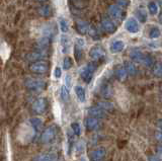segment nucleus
<instances>
[{"instance_id":"c03bdc74","label":"nucleus","mask_w":162,"mask_h":161,"mask_svg":"<svg viewBox=\"0 0 162 161\" xmlns=\"http://www.w3.org/2000/svg\"><path fill=\"white\" fill-rule=\"evenodd\" d=\"M148 160L149 161H159V159H158L157 156H155V155H149L148 156Z\"/></svg>"},{"instance_id":"2eb2a0df","label":"nucleus","mask_w":162,"mask_h":161,"mask_svg":"<svg viewBox=\"0 0 162 161\" xmlns=\"http://www.w3.org/2000/svg\"><path fill=\"white\" fill-rule=\"evenodd\" d=\"M105 156H106V149L105 148H97V149H95V150L91 151V153H90V159L92 161L102 160Z\"/></svg>"},{"instance_id":"f3484780","label":"nucleus","mask_w":162,"mask_h":161,"mask_svg":"<svg viewBox=\"0 0 162 161\" xmlns=\"http://www.w3.org/2000/svg\"><path fill=\"white\" fill-rule=\"evenodd\" d=\"M99 121L97 119H94V118H87L85 120V127L92 131V130H97L99 128Z\"/></svg>"},{"instance_id":"6e6552de","label":"nucleus","mask_w":162,"mask_h":161,"mask_svg":"<svg viewBox=\"0 0 162 161\" xmlns=\"http://www.w3.org/2000/svg\"><path fill=\"white\" fill-rule=\"evenodd\" d=\"M87 113L90 116V118L94 119H105L106 118V114L103 110H101L98 106H91L89 109H87Z\"/></svg>"},{"instance_id":"ea45409f","label":"nucleus","mask_w":162,"mask_h":161,"mask_svg":"<svg viewBox=\"0 0 162 161\" xmlns=\"http://www.w3.org/2000/svg\"><path fill=\"white\" fill-rule=\"evenodd\" d=\"M62 70H61L60 67H57L55 69V72H54V76H55L56 78H60L61 77V74H62V72H61Z\"/></svg>"},{"instance_id":"0eeeda50","label":"nucleus","mask_w":162,"mask_h":161,"mask_svg":"<svg viewBox=\"0 0 162 161\" xmlns=\"http://www.w3.org/2000/svg\"><path fill=\"white\" fill-rule=\"evenodd\" d=\"M109 13L111 17L117 20H123L125 17V11L117 4H113L109 6Z\"/></svg>"},{"instance_id":"7ed1b4c3","label":"nucleus","mask_w":162,"mask_h":161,"mask_svg":"<svg viewBox=\"0 0 162 161\" xmlns=\"http://www.w3.org/2000/svg\"><path fill=\"white\" fill-rule=\"evenodd\" d=\"M57 135V128L55 126H50L47 129H45L41 135V141L44 144H49L55 139Z\"/></svg>"},{"instance_id":"4c0bfd02","label":"nucleus","mask_w":162,"mask_h":161,"mask_svg":"<svg viewBox=\"0 0 162 161\" xmlns=\"http://www.w3.org/2000/svg\"><path fill=\"white\" fill-rule=\"evenodd\" d=\"M88 34L91 37V38H93L94 40H97L99 39V36H98V32L96 30L93 26H91L90 29H89V33H88Z\"/></svg>"},{"instance_id":"f03ea898","label":"nucleus","mask_w":162,"mask_h":161,"mask_svg":"<svg viewBox=\"0 0 162 161\" xmlns=\"http://www.w3.org/2000/svg\"><path fill=\"white\" fill-rule=\"evenodd\" d=\"M96 66L94 65V63H88L87 65H85V66L80 69V76L83 79L84 82L89 83L91 81Z\"/></svg>"},{"instance_id":"a19ab883","label":"nucleus","mask_w":162,"mask_h":161,"mask_svg":"<svg viewBox=\"0 0 162 161\" xmlns=\"http://www.w3.org/2000/svg\"><path fill=\"white\" fill-rule=\"evenodd\" d=\"M65 79H66V85H67L68 87H70V86H71V83H72V81H71V80H72L71 76H70V75H67L66 78H65Z\"/></svg>"},{"instance_id":"de8ad7c7","label":"nucleus","mask_w":162,"mask_h":161,"mask_svg":"<svg viewBox=\"0 0 162 161\" xmlns=\"http://www.w3.org/2000/svg\"><path fill=\"white\" fill-rule=\"evenodd\" d=\"M81 161H86V160L84 159V158H81Z\"/></svg>"},{"instance_id":"aec40b11","label":"nucleus","mask_w":162,"mask_h":161,"mask_svg":"<svg viewBox=\"0 0 162 161\" xmlns=\"http://www.w3.org/2000/svg\"><path fill=\"white\" fill-rule=\"evenodd\" d=\"M50 44H51V39H49V38H42L38 41L37 43V46H38V51H44L46 48H48Z\"/></svg>"},{"instance_id":"5701e85b","label":"nucleus","mask_w":162,"mask_h":161,"mask_svg":"<svg viewBox=\"0 0 162 161\" xmlns=\"http://www.w3.org/2000/svg\"><path fill=\"white\" fill-rule=\"evenodd\" d=\"M74 91L76 93L77 98L79 99V101H81V102L85 101V90H84V88L82 86H79V85L75 86Z\"/></svg>"},{"instance_id":"f8f14e48","label":"nucleus","mask_w":162,"mask_h":161,"mask_svg":"<svg viewBox=\"0 0 162 161\" xmlns=\"http://www.w3.org/2000/svg\"><path fill=\"white\" fill-rule=\"evenodd\" d=\"M90 28H91V25L86 21L78 20L76 22V29H77V32L81 34H87L89 33Z\"/></svg>"},{"instance_id":"f704fd0d","label":"nucleus","mask_w":162,"mask_h":161,"mask_svg":"<svg viewBox=\"0 0 162 161\" xmlns=\"http://www.w3.org/2000/svg\"><path fill=\"white\" fill-rule=\"evenodd\" d=\"M38 12L41 13V15H43V16H49V14L51 13V9H50L49 6H42L38 9Z\"/></svg>"},{"instance_id":"c85d7f7f","label":"nucleus","mask_w":162,"mask_h":161,"mask_svg":"<svg viewBox=\"0 0 162 161\" xmlns=\"http://www.w3.org/2000/svg\"><path fill=\"white\" fill-rule=\"evenodd\" d=\"M59 25H60V29L61 32L66 34L69 30V25H68V21L65 20V18H60L59 20Z\"/></svg>"},{"instance_id":"7c9ffc66","label":"nucleus","mask_w":162,"mask_h":161,"mask_svg":"<svg viewBox=\"0 0 162 161\" xmlns=\"http://www.w3.org/2000/svg\"><path fill=\"white\" fill-rule=\"evenodd\" d=\"M160 34H161V32H160V29L157 28V26H153V28L150 29V32H149V37L151 38V39H157Z\"/></svg>"},{"instance_id":"a18cd8bd","label":"nucleus","mask_w":162,"mask_h":161,"mask_svg":"<svg viewBox=\"0 0 162 161\" xmlns=\"http://www.w3.org/2000/svg\"><path fill=\"white\" fill-rule=\"evenodd\" d=\"M157 126H158V128H159V129L161 130V132H162V120H159V122H158Z\"/></svg>"},{"instance_id":"79ce46f5","label":"nucleus","mask_w":162,"mask_h":161,"mask_svg":"<svg viewBox=\"0 0 162 161\" xmlns=\"http://www.w3.org/2000/svg\"><path fill=\"white\" fill-rule=\"evenodd\" d=\"M155 137H156V139L160 142V143L162 144V133L160 132H156L155 133Z\"/></svg>"},{"instance_id":"a211bd4d","label":"nucleus","mask_w":162,"mask_h":161,"mask_svg":"<svg viewBox=\"0 0 162 161\" xmlns=\"http://www.w3.org/2000/svg\"><path fill=\"white\" fill-rule=\"evenodd\" d=\"M125 48V44L123 41H115L110 45V52L111 53H119Z\"/></svg>"},{"instance_id":"1a4fd4ad","label":"nucleus","mask_w":162,"mask_h":161,"mask_svg":"<svg viewBox=\"0 0 162 161\" xmlns=\"http://www.w3.org/2000/svg\"><path fill=\"white\" fill-rule=\"evenodd\" d=\"M101 26H102V29L106 30V33H109V34H114L115 30H117V25L115 24V22L110 20V18L109 17H105V18H102V20H101Z\"/></svg>"},{"instance_id":"393cba45","label":"nucleus","mask_w":162,"mask_h":161,"mask_svg":"<svg viewBox=\"0 0 162 161\" xmlns=\"http://www.w3.org/2000/svg\"><path fill=\"white\" fill-rule=\"evenodd\" d=\"M83 46H80V45H77L75 44V48H74V56L76 58L77 62H79L82 59V56H83V50H82Z\"/></svg>"},{"instance_id":"9b49d317","label":"nucleus","mask_w":162,"mask_h":161,"mask_svg":"<svg viewBox=\"0 0 162 161\" xmlns=\"http://www.w3.org/2000/svg\"><path fill=\"white\" fill-rule=\"evenodd\" d=\"M145 56V54L139 49H133L130 51V58L136 63H143Z\"/></svg>"},{"instance_id":"4be33fe9","label":"nucleus","mask_w":162,"mask_h":161,"mask_svg":"<svg viewBox=\"0 0 162 161\" xmlns=\"http://www.w3.org/2000/svg\"><path fill=\"white\" fill-rule=\"evenodd\" d=\"M61 45H62V52L64 54H67L69 52V50H70V46H71L70 40H69V38L67 36L61 37Z\"/></svg>"},{"instance_id":"37998d69","label":"nucleus","mask_w":162,"mask_h":161,"mask_svg":"<svg viewBox=\"0 0 162 161\" xmlns=\"http://www.w3.org/2000/svg\"><path fill=\"white\" fill-rule=\"evenodd\" d=\"M157 152H158V157H157V158L159 159V161H162V147H158Z\"/></svg>"},{"instance_id":"8fccbe9b","label":"nucleus","mask_w":162,"mask_h":161,"mask_svg":"<svg viewBox=\"0 0 162 161\" xmlns=\"http://www.w3.org/2000/svg\"><path fill=\"white\" fill-rule=\"evenodd\" d=\"M99 161H102V160H99Z\"/></svg>"},{"instance_id":"9d476101","label":"nucleus","mask_w":162,"mask_h":161,"mask_svg":"<svg viewBox=\"0 0 162 161\" xmlns=\"http://www.w3.org/2000/svg\"><path fill=\"white\" fill-rule=\"evenodd\" d=\"M47 57V53L45 51H34L28 54L26 56V59L29 61H32V62H38V61H43V59H45Z\"/></svg>"},{"instance_id":"c756f323","label":"nucleus","mask_w":162,"mask_h":161,"mask_svg":"<svg viewBox=\"0 0 162 161\" xmlns=\"http://www.w3.org/2000/svg\"><path fill=\"white\" fill-rule=\"evenodd\" d=\"M148 10H149L150 14L155 15L158 12V5H157V3L154 2V1H150L148 3Z\"/></svg>"},{"instance_id":"e433bc0d","label":"nucleus","mask_w":162,"mask_h":161,"mask_svg":"<svg viewBox=\"0 0 162 161\" xmlns=\"http://www.w3.org/2000/svg\"><path fill=\"white\" fill-rule=\"evenodd\" d=\"M71 3L73 5H75L76 8H84L88 4V2L86 1H72Z\"/></svg>"},{"instance_id":"473e14b6","label":"nucleus","mask_w":162,"mask_h":161,"mask_svg":"<svg viewBox=\"0 0 162 161\" xmlns=\"http://www.w3.org/2000/svg\"><path fill=\"white\" fill-rule=\"evenodd\" d=\"M72 59L69 58V57H65L63 61V69L64 70H69L72 67Z\"/></svg>"},{"instance_id":"58836bf2","label":"nucleus","mask_w":162,"mask_h":161,"mask_svg":"<svg viewBox=\"0 0 162 161\" xmlns=\"http://www.w3.org/2000/svg\"><path fill=\"white\" fill-rule=\"evenodd\" d=\"M115 3H117V5L121 7V8H122V7H127L128 5L131 4L130 1H117Z\"/></svg>"},{"instance_id":"49530a36","label":"nucleus","mask_w":162,"mask_h":161,"mask_svg":"<svg viewBox=\"0 0 162 161\" xmlns=\"http://www.w3.org/2000/svg\"><path fill=\"white\" fill-rule=\"evenodd\" d=\"M159 21L162 24V8H161V11H160V13H159Z\"/></svg>"},{"instance_id":"dca6fc26","label":"nucleus","mask_w":162,"mask_h":161,"mask_svg":"<svg viewBox=\"0 0 162 161\" xmlns=\"http://www.w3.org/2000/svg\"><path fill=\"white\" fill-rule=\"evenodd\" d=\"M34 161H58V156L55 153H48V154H41L34 157Z\"/></svg>"},{"instance_id":"b1692460","label":"nucleus","mask_w":162,"mask_h":161,"mask_svg":"<svg viewBox=\"0 0 162 161\" xmlns=\"http://www.w3.org/2000/svg\"><path fill=\"white\" fill-rule=\"evenodd\" d=\"M97 106L100 107L101 110H103L106 112V110H107V112H110V110H114V105L110 101H99L97 102Z\"/></svg>"},{"instance_id":"ddd939ff","label":"nucleus","mask_w":162,"mask_h":161,"mask_svg":"<svg viewBox=\"0 0 162 161\" xmlns=\"http://www.w3.org/2000/svg\"><path fill=\"white\" fill-rule=\"evenodd\" d=\"M126 29L131 34H136L139 32V24L135 18H129L126 22Z\"/></svg>"},{"instance_id":"f257e3e1","label":"nucleus","mask_w":162,"mask_h":161,"mask_svg":"<svg viewBox=\"0 0 162 161\" xmlns=\"http://www.w3.org/2000/svg\"><path fill=\"white\" fill-rule=\"evenodd\" d=\"M25 85L28 89L32 91H43L47 87V83L42 79H34V78H28L25 81Z\"/></svg>"},{"instance_id":"6ab92c4d","label":"nucleus","mask_w":162,"mask_h":161,"mask_svg":"<svg viewBox=\"0 0 162 161\" xmlns=\"http://www.w3.org/2000/svg\"><path fill=\"white\" fill-rule=\"evenodd\" d=\"M29 123H30V125L33 126V128L36 130V131H41L42 129H43L44 127V123H43V120L40 118H37V117H34V118H32L29 120Z\"/></svg>"},{"instance_id":"a878e982","label":"nucleus","mask_w":162,"mask_h":161,"mask_svg":"<svg viewBox=\"0 0 162 161\" xmlns=\"http://www.w3.org/2000/svg\"><path fill=\"white\" fill-rule=\"evenodd\" d=\"M60 96L61 99L63 101H68L69 98H70V95H69V90L66 86H61L60 88Z\"/></svg>"},{"instance_id":"cd10ccee","label":"nucleus","mask_w":162,"mask_h":161,"mask_svg":"<svg viewBox=\"0 0 162 161\" xmlns=\"http://www.w3.org/2000/svg\"><path fill=\"white\" fill-rule=\"evenodd\" d=\"M153 74L156 77H162V64L156 63L153 65Z\"/></svg>"},{"instance_id":"bb28decb","label":"nucleus","mask_w":162,"mask_h":161,"mask_svg":"<svg viewBox=\"0 0 162 161\" xmlns=\"http://www.w3.org/2000/svg\"><path fill=\"white\" fill-rule=\"evenodd\" d=\"M136 16L140 22H145L146 20H147V13H146V11L142 8L138 9L136 11Z\"/></svg>"},{"instance_id":"09e8293b","label":"nucleus","mask_w":162,"mask_h":161,"mask_svg":"<svg viewBox=\"0 0 162 161\" xmlns=\"http://www.w3.org/2000/svg\"><path fill=\"white\" fill-rule=\"evenodd\" d=\"M161 102H162V94H161Z\"/></svg>"},{"instance_id":"423d86ee","label":"nucleus","mask_w":162,"mask_h":161,"mask_svg":"<svg viewBox=\"0 0 162 161\" xmlns=\"http://www.w3.org/2000/svg\"><path fill=\"white\" fill-rule=\"evenodd\" d=\"M33 110L34 114H42L46 112V109H47V99L44 97H40L36 99L33 103Z\"/></svg>"},{"instance_id":"20e7f679","label":"nucleus","mask_w":162,"mask_h":161,"mask_svg":"<svg viewBox=\"0 0 162 161\" xmlns=\"http://www.w3.org/2000/svg\"><path fill=\"white\" fill-rule=\"evenodd\" d=\"M29 70L34 74H46L49 71V64L45 61H38L29 65Z\"/></svg>"},{"instance_id":"c9c22d12","label":"nucleus","mask_w":162,"mask_h":161,"mask_svg":"<svg viewBox=\"0 0 162 161\" xmlns=\"http://www.w3.org/2000/svg\"><path fill=\"white\" fill-rule=\"evenodd\" d=\"M142 64H144L146 67H152L154 65V61H153V59L150 56L146 55L144 60H143V63H142Z\"/></svg>"},{"instance_id":"4468645a","label":"nucleus","mask_w":162,"mask_h":161,"mask_svg":"<svg viewBox=\"0 0 162 161\" xmlns=\"http://www.w3.org/2000/svg\"><path fill=\"white\" fill-rule=\"evenodd\" d=\"M115 77H117V79L119 80V81H125L127 77H128V73H127L126 69L123 65H119L118 67H115Z\"/></svg>"},{"instance_id":"2f4dec72","label":"nucleus","mask_w":162,"mask_h":161,"mask_svg":"<svg viewBox=\"0 0 162 161\" xmlns=\"http://www.w3.org/2000/svg\"><path fill=\"white\" fill-rule=\"evenodd\" d=\"M101 93L105 97H110V94H111V89H110V86L106 84L103 85L101 88Z\"/></svg>"},{"instance_id":"39448f33","label":"nucleus","mask_w":162,"mask_h":161,"mask_svg":"<svg viewBox=\"0 0 162 161\" xmlns=\"http://www.w3.org/2000/svg\"><path fill=\"white\" fill-rule=\"evenodd\" d=\"M89 56L93 61H101L106 58V54L102 47H100V46H94V47H92L90 49Z\"/></svg>"},{"instance_id":"412c9836","label":"nucleus","mask_w":162,"mask_h":161,"mask_svg":"<svg viewBox=\"0 0 162 161\" xmlns=\"http://www.w3.org/2000/svg\"><path fill=\"white\" fill-rule=\"evenodd\" d=\"M124 67H125V69H126V71H127V73H128V75L135 76V75L137 74V68H136V66H135L134 63L130 62V61H126Z\"/></svg>"},{"instance_id":"72a5a7b5","label":"nucleus","mask_w":162,"mask_h":161,"mask_svg":"<svg viewBox=\"0 0 162 161\" xmlns=\"http://www.w3.org/2000/svg\"><path fill=\"white\" fill-rule=\"evenodd\" d=\"M71 129L73 130V132L76 136H80L81 134V128H80V125L78 123H72L71 124Z\"/></svg>"}]
</instances>
